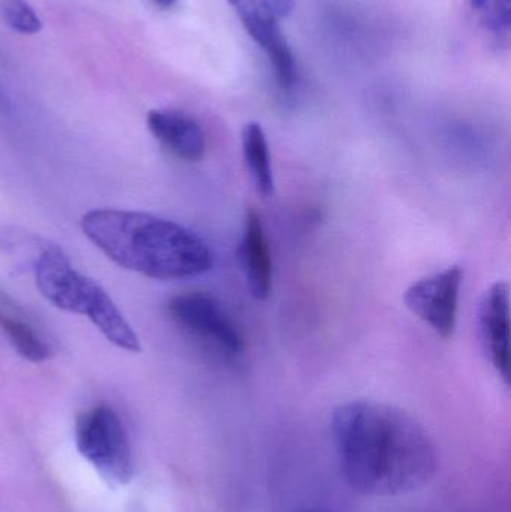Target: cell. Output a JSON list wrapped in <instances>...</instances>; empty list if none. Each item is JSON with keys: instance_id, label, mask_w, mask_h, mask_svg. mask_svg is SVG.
Returning <instances> with one entry per match:
<instances>
[{"instance_id": "1", "label": "cell", "mask_w": 511, "mask_h": 512, "mask_svg": "<svg viewBox=\"0 0 511 512\" xmlns=\"http://www.w3.org/2000/svg\"><path fill=\"white\" fill-rule=\"evenodd\" d=\"M330 430L342 477L360 495H405L422 489L437 472L434 439L396 406L377 400L342 403Z\"/></svg>"}, {"instance_id": "2", "label": "cell", "mask_w": 511, "mask_h": 512, "mask_svg": "<svg viewBox=\"0 0 511 512\" xmlns=\"http://www.w3.org/2000/svg\"><path fill=\"white\" fill-rule=\"evenodd\" d=\"M81 228L119 267L152 279H186L213 267L212 251L201 237L149 213L92 210L84 215Z\"/></svg>"}, {"instance_id": "3", "label": "cell", "mask_w": 511, "mask_h": 512, "mask_svg": "<svg viewBox=\"0 0 511 512\" xmlns=\"http://www.w3.org/2000/svg\"><path fill=\"white\" fill-rule=\"evenodd\" d=\"M35 280L41 294L54 306L87 316L113 345L140 351V339L110 295L95 280L75 270L62 251L45 249L36 258Z\"/></svg>"}, {"instance_id": "4", "label": "cell", "mask_w": 511, "mask_h": 512, "mask_svg": "<svg viewBox=\"0 0 511 512\" xmlns=\"http://www.w3.org/2000/svg\"><path fill=\"white\" fill-rule=\"evenodd\" d=\"M75 441L81 456L113 486L134 477V454L119 414L107 405L93 406L78 417Z\"/></svg>"}, {"instance_id": "5", "label": "cell", "mask_w": 511, "mask_h": 512, "mask_svg": "<svg viewBox=\"0 0 511 512\" xmlns=\"http://www.w3.org/2000/svg\"><path fill=\"white\" fill-rule=\"evenodd\" d=\"M168 313L189 337L219 360L237 363L245 354L242 330L213 295L206 292L176 295L168 303Z\"/></svg>"}, {"instance_id": "6", "label": "cell", "mask_w": 511, "mask_h": 512, "mask_svg": "<svg viewBox=\"0 0 511 512\" xmlns=\"http://www.w3.org/2000/svg\"><path fill=\"white\" fill-rule=\"evenodd\" d=\"M255 44L273 66L279 89L291 92L299 81L296 56L282 32L281 20L293 12L294 0H227Z\"/></svg>"}, {"instance_id": "7", "label": "cell", "mask_w": 511, "mask_h": 512, "mask_svg": "<svg viewBox=\"0 0 511 512\" xmlns=\"http://www.w3.org/2000/svg\"><path fill=\"white\" fill-rule=\"evenodd\" d=\"M462 277V268L452 265L417 280L404 294L405 306L444 339L455 334L458 324Z\"/></svg>"}, {"instance_id": "8", "label": "cell", "mask_w": 511, "mask_h": 512, "mask_svg": "<svg viewBox=\"0 0 511 512\" xmlns=\"http://www.w3.org/2000/svg\"><path fill=\"white\" fill-rule=\"evenodd\" d=\"M480 336L483 348L498 375L509 384L510 349V288L497 282L485 292L479 310Z\"/></svg>"}, {"instance_id": "9", "label": "cell", "mask_w": 511, "mask_h": 512, "mask_svg": "<svg viewBox=\"0 0 511 512\" xmlns=\"http://www.w3.org/2000/svg\"><path fill=\"white\" fill-rule=\"evenodd\" d=\"M147 126L153 137L176 158L186 162L203 159L206 134L189 114L180 110H152L147 116Z\"/></svg>"}, {"instance_id": "10", "label": "cell", "mask_w": 511, "mask_h": 512, "mask_svg": "<svg viewBox=\"0 0 511 512\" xmlns=\"http://www.w3.org/2000/svg\"><path fill=\"white\" fill-rule=\"evenodd\" d=\"M240 264L246 285L258 301L269 298L273 283V261L261 216L249 210L240 242Z\"/></svg>"}, {"instance_id": "11", "label": "cell", "mask_w": 511, "mask_h": 512, "mask_svg": "<svg viewBox=\"0 0 511 512\" xmlns=\"http://www.w3.org/2000/svg\"><path fill=\"white\" fill-rule=\"evenodd\" d=\"M242 153L246 170L258 194L270 197L275 192L272 158L269 141L263 126L258 122H249L242 129Z\"/></svg>"}, {"instance_id": "12", "label": "cell", "mask_w": 511, "mask_h": 512, "mask_svg": "<svg viewBox=\"0 0 511 512\" xmlns=\"http://www.w3.org/2000/svg\"><path fill=\"white\" fill-rule=\"evenodd\" d=\"M0 330L5 333L18 354L26 360L42 363L50 357V348L47 343L39 337L29 322L18 318L17 315H11L0 309Z\"/></svg>"}, {"instance_id": "13", "label": "cell", "mask_w": 511, "mask_h": 512, "mask_svg": "<svg viewBox=\"0 0 511 512\" xmlns=\"http://www.w3.org/2000/svg\"><path fill=\"white\" fill-rule=\"evenodd\" d=\"M477 23L498 47H509L511 0H468Z\"/></svg>"}, {"instance_id": "14", "label": "cell", "mask_w": 511, "mask_h": 512, "mask_svg": "<svg viewBox=\"0 0 511 512\" xmlns=\"http://www.w3.org/2000/svg\"><path fill=\"white\" fill-rule=\"evenodd\" d=\"M0 17L20 35H36L42 29L41 18L27 0H0Z\"/></svg>"}, {"instance_id": "15", "label": "cell", "mask_w": 511, "mask_h": 512, "mask_svg": "<svg viewBox=\"0 0 511 512\" xmlns=\"http://www.w3.org/2000/svg\"><path fill=\"white\" fill-rule=\"evenodd\" d=\"M152 2L161 6V8H171V6L176 5L179 0H152Z\"/></svg>"}, {"instance_id": "16", "label": "cell", "mask_w": 511, "mask_h": 512, "mask_svg": "<svg viewBox=\"0 0 511 512\" xmlns=\"http://www.w3.org/2000/svg\"><path fill=\"white\" fill-rule=\"evenodd\" d=\"M293 512H330V511L324 510V508L309 507V508H300V510H296Z\"/></svg>"}]
</instances>
